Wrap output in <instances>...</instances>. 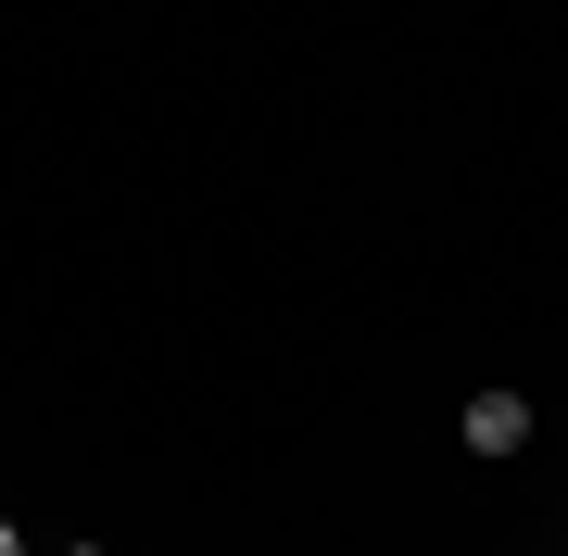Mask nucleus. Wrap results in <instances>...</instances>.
Segmentation results:
<instances>
[{"instance_id":"1","label":"nucleus","mask_w":568,"mask_h":556,"mask_svg":"<svg viewBox=\"0 0 568 556\" xmlns=\"http://www.w3.org/2000/svg\"><path fill=\"white\" fill-rule=\"evenodd\" d=\"M530 443V405L518 392H480V405H467V455H518Z\"/></svg>"},{"instance_id":"2","label":"nucleus","mask_w":568,"mask_h":556,"mask_svg":"<svg viewBox=\"0 0 568 556\" xmlns=\"http://www.w3.org/2000/svg\"><path fill=\"white\" fill-rule=\"evenodd\" d=\"M0 556H26V544H13V532H0Z\"/></svg>"},{"instance_id":"3","label":"nucleus","mask_w":568,"mask_h":556,"mask_svg":"<svg viewBox=\"0 0 568 556\" xmlns=\"http://www.w3.org/2000/svg\"><path fill=\"white\" fill-rule=\"evenodd\" d=\"M77 556H102V544H77Z\"/></svg>"}]
</instances>
